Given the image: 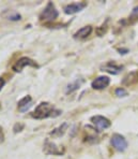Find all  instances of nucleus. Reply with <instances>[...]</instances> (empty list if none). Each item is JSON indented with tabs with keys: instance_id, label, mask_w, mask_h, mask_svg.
Here are the masks:
<instances>
[{
	"instance_id": "f257e3e1",
	"label": "nucleus",
	"mask_w": 138,
	"mask_h": 159,
	"mask_svg": "<svg viewBox=\"0 0 138 159\" xmlns=\"http://www.w3.org/2000/svg\"><path fill=\"white\" fill-rule=\"evenodd\" d=\"M60 113L61 112L56 110L53 104L48 103V102H42L32 113V117L37 119H43L47 117H55V116L60 115Z\"/></svg>"
},
{
	"instance_id": "f03ea898",
	"label": "nucleus",
	"mask_w": 138,
	"mask_h": 159,
	"mask_svg": "<svg viewBox=\"0 0 138 159\" xmlns=\"http://www.w3.org/2000/svg\"><path fill=\"white\" fill-rule=\"evenodd\" d=\"M57 16H58L57 10L55 9L54 4L51 3V2H50V3L46 6L45 10L42 12L40 17H41L42 20H54L57 18Z\"/></svg>"
},
{
	"instance_id": "7ed1b4c3",
	"label": "nucleus",
	"mask_w": 138,
	"mask_h": 159,
	"mask_svg": "<svg viewBox=\"0 0 138 159\" xmlns=\"http://www.w3.org/2000/svg\"><path fill=\"white\" fill-rule=\"evenodd\" d=\"M111 144H113V146L119 152L125 151L126 147H127V142H126V140L124 139V137L121 134H118V133L113 135V138H111Z\"/></svg>"
},
{
	"instance_id": "20e7f679",
	"label": "nucleus",
	"mask_w": 138,
	"mask_h": 159,
	"mask_svg": "<svg viewBox=\"0 0 138 159\" xmlns=\"http://www.w3.org/2000/svg\"><path fill=\"white\" fill-rule=\"evenodd\" d=\"M91 121H92V124L100 131L110 127V120L108 118L104 117V116H101V115L93 116V117H91Z\"/></svg>"
},
{
	"instance_id": "39448f33",
	"label": "nucleus",
	"mask_w": 138,
	"mask_h": 159,
	"mask_svg": "<svg viewBox=\"0 0 138 159\" xmlns=\"http://www.w3.org/2000/svg\"><path fill=\"white\" fill-rule=\"evenodd\" d=\"M27 66H30V67H37V64L33 61L32 59H30V58L28 57H23L20 58L19 60H17V61L14 64L13 66V70L15 72H20L23 69H24L25 67Z\"/></svg>"
},
{
	"instance_id": "423d86ee",
	"label": "nucleus",
	"mask_w": 138,
	"mask_h": 159,
	"mask_svg": "<svg viewBox=\"0 0 138 159\" xmlns=\"http://www.w3.org/2000/svg\"><path fill=\"white\" fill-rule=\"evenodd\" d=\"M109 83H110V80L108 76H99L92 82L91 86L94 89H104L109 85Z\"/></svg>"
},
{
	"instance_id": "0eeeda50",
	"label": "nucleus",
	"mask_w": 138,
	"mask_h": 159,
	"mask_svg": "<svg viewBox=\"0 0 138 159\" xmlns=\"http://www.w3.org/2000/svg\"><path fill=\"white\" fill-rule=\"evenodd\" d=\"M87 6L86 2H79V3H71L64 8V12L67 14H75L83 10Z\"/></svg>"
},
{
	"instance_id": "6e6552de",
	"label": "nucleus",
	"mask_w": 138,
	"mask_h": 159,
	"mask_svg": "<svg viewBox=\"0 0 138 159\" xmlns=\"http://www.w3.org/2000/svg\"><path fill=\"white\" fill-rule=\"evenodd\" d=\"M31 102H32L31 97L27 96V97H25L24 99H22L18 102V110H19L20 112H26L31 107Z\"/></svg>"
},
{
	"instance_id": "1a4fd4ad",
	"label": "nucleus",
	"mask_w": 138,
	"mask_h": 159,
	"mask_svg": "<svg viewBox=\"0 0 138 159\" xmlns=\"http://www.w3.org/2000/svg\"><path fill=\"white\" fill-rule=\"evenodd\" d=\"M91 32H92V27H91V26L83 27L81 29H79L78 31L75 34V38H79V39L87 38L88 36H90Z\"/></svg>"
},
{
	"instance_id": "9d476101",
	"label": "nucleus",
	"mask_w": 138,
	"mask_h": 159,
	"mask_svg": "<svg viewBox=\"0 0 138 159\" xmlns=\"http://www.w3.org/2000/svg\"><path fill=\"white\" fill-rule=\"evenodd\" d=\"M102 69H103V71L109 72V73H111V74H118L121 72L122 67L116 66V65H113V64H108V65H106V66L103 67Z\"/></svg>"
},
{
	"instance_id": "9b49d317",
	"label": "nucleus",
	"mask_w": 138,
	"mask_h": 159,
	"mask_svg": "<svg viewBox=\"0 0 138 159\" xmlns=\"http://www.w3.org/2000/svg\"><path fill=\"white\" fill-rule=\"evenodd\" d=\"M67 123H64L62 126H60L58 129H55L53 132L50 133L51 135H55V137H60V135H62L63 133L65 132V130H67Z\"/></svg>"
},
{
	"instance_id": "f8f14e48",
	"label": "nucleus",
	"mask_w": 138,
	"mask_h": 159,
	"mask_svg": "<svg viewBox=\"0 0 138 159\" xmlns=\"http://www.w3.org/2000/svg\"><path fill=\"white\" fill-rule=\"evenodd\" d=\"M116 96H118V97H125V96H127V92L124 88H117Z\"/></svg>"
},
{
	"instance_id": "ddd939ff",
	"label": "nucleus",
	"mask_w": 138,
	"mask_h": 159,
	"mask_svg": "<svg viewBox=\"0 0 138 159\" xmlns=\"http://www.w3.org/2000/svg\"><path fill=\"white\" fill-rule=\"evenodd\" d=\"M9 20H20V15L18 13H16V12H14L12 13L11 15H9Z\"/></svg>"
},
{
	"instance_id": "4468645a",
	"label": "nucleus",
	"mask_w": 138,
	"mask_h": 159,
	"mask_svg": "<svg viewBox=\"0 0 138 159\" xmlns=\"http://www.w3.org/2000/svg\"><path fill=\"white\" fill-rule=\"evenodd\" d=\"M3 85H4V80L0 79V90H1V88L3 87Z\"/></svg>"
},
{
	"instance_id": "2eb2a0df",
	"label": "nucleus",
	"mask_w": 138,
	"mask_h": 159,
	"mask_svg": "<svg viewBox=\"0 0 138 159\" xmlns=\"http://www.w3.org/2000/svg\"><path fill=\"white\" fill-rule=\"evenodd\" d=\"M138 12V7H136V8L134 9V13H137Z\"/></svg>"
}]
</instances>
